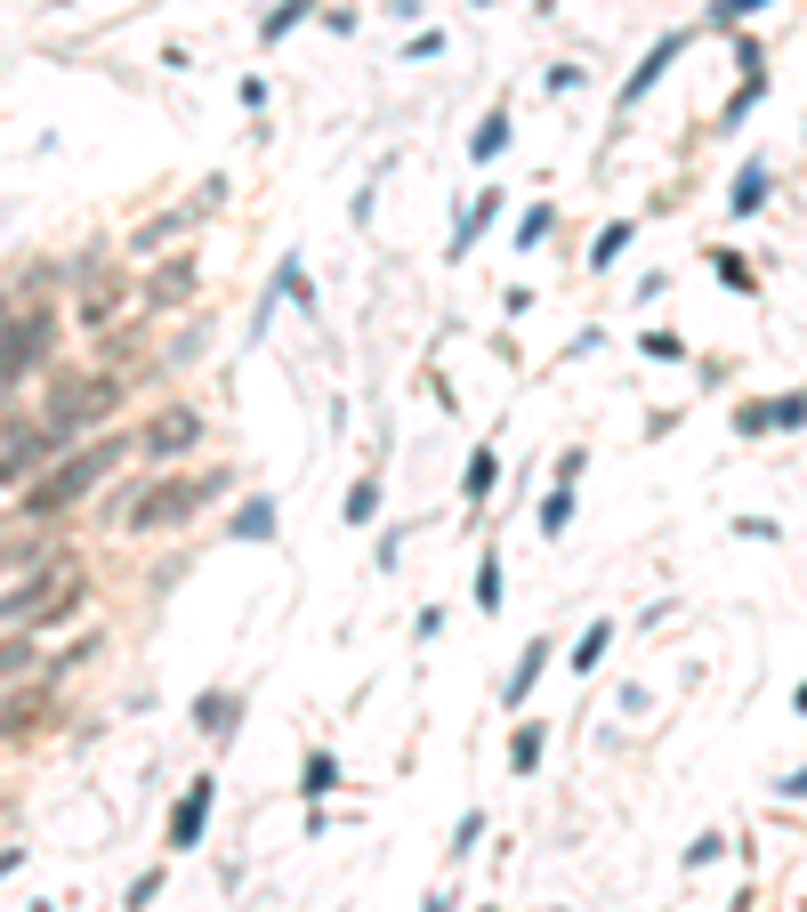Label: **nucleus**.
<instances>
[{"instance_id":"nucleus-9","label":"nucleus","mask_w":807,"mask_h":912,"mask_svg":"<svg viewBox=\"0 0 807 912\" xmlns=\"http://www.w3.org/2000/svg\"><path fill=\"white\" fill-rule=\"evenodd\" d=\"M57 702L49 687H9L0 695V743H25V735H40V727H57Z\"/></svg>"},{"instance_id":"nucleus-25","label":"nucleus","mask_w":807,"mask_h":912,"mask_svg":"<svg viewBox=\"0 0 807 912\" xmlns=\"http://www.w3.org/2000/svg\"><path fill=\"white\" fill-rule=\"evenodd\" d=\"M81 606H90V582H81V573H73V582H66V597H57V606H49V614L33 621V630H66V621H73Z\"/></svg>"},{"instance_id":"nucleus-14","label":"nucleus","mask_w":807,"mask_h":912,"mask_svg":"<svg viewBox=\"0 0 807 912\" xmlns=\"http://www.w3.org/2000/svg\"><path fill=\"white\" fill-rule=\"evenodd\" d=\"M492 218H501V186H485V194L461 211V226H452V259H468V251H477V235H485Z\"/></svg>"},{"instance_id":"nucleus-19","label":"nucleus","mask_w":807,"mask_h":912,"mask_svg":"<svg viewBox=\"0 0 807 912\" xmlns=\"http://www.w3.org/2000/svg\"><path fill=\"white\" fill-rule=\"evenodd\" d=\"M226 533H235V542H275V533H283V525H275V501H266V493H259V501H242Z\"/></svg>"},{"instance_id":"nucleus-27","label":"nucleus","mask_w":807,"mask_h":912,"mask_svg":"<svg viewBox=\"0 0 807 912\" xmlns=\"http://www.w3.org/2000/svg\"><path fill=\"white\" fill-rule=\"evenodd\" d=\"M186 292H194V259H178V267H162V275H154V307H170Z\"/></svg>"},{"instance_id":"nucleus-21","label":"nucleus","mask_w":807,"mask_h":912,"mask_svg":"<svg viewBox=\"0 0 807 912\" xmlns=\"http://www.w3.org/2000/svg\"><path fill=\"white\" fill-rule=\"evenodd\" d=\"M299 792H307V800H323V792H340V759H331V751H323V743H316V751H307V759H299Z\"/></svg>"},{"instance_id":"nucleus-39","label":"nucleus","mask_w":807,"mask_h":912,"mask_svg":"<svg viewBox=\"0 0 807 912\" xmlns=\"http://www.w3.org/2000/svg\"><path fill=\"white\" fill-rule=\"evenodd\" d=\"M420 912H452V888H437V897H428Z\"/></svg>"},{"instance_id":"nucleus-43","label":"nucleus","mask_w":807,"mask_h":912,"mask_svg":"<svg viewBox=\"0 0 807 912\" xmlns=\"http://www.w3.org/2000/svg\"><path fill=\"white\" fill-rule=\"evenodd\" d=\"M477 9H492V0H477Z\"/></svg>"},{"instance_id":"nucleus-2","label":"nucleus","mask_w":807,"mask_h":912,"mask_svg":"<svg viewBox=\"0 0 807 912\" xmlns=\"http://www.w3.org/2000/svg\"><path fill=\"white\" fill-rule=\"evenodd\" d=\"M218 493H226L218 469H202V476H146V485H130V493L106 501V525L114 533H170V525H186V517H202Z\"/></svg>"},{"instance_id":"nucleus-7","label":"nucleus","mask_w":807,"mask_h":912,"mask_svg":"<svg viewBox=\"0 0 807 912\" xmlns=\"http://www.w3.org/2000/svg\"><path fill=\"white\" fill-rule=\"evenodd\" d=\"M211 807H218V775H194V783L178 792L170 824H162V848H170V856H194L202 832H211Z\"/></svg>"},{"instance_id":"nucleus-32","label":"nucleus","mask_w":807,"mask_h":912,"mask_svg":"<svg viewBox=\"0 0 807 912\" xmlns=\"http://www.w3.org/2000/svg\"><path fill=\"white\" fill-rule=\"evenodd\" d=\"M711 267H719V283H727V292H751V267H743V251H711Z\"/></svg>"},{"instance_id":"nucleus-29","label":"nucleus","mask_w":807,"mask_h":912,"mask_svg":"<svg viewBox=\"0 0 807 912\" xmlns=\"http://www.w3.org/2000/svg\"><path fill=\"white\" fill-rule=\"evenodd\" d=\"M566 525H573V485H549V501H542V533L557 542Z\"/></svg>"},{"instance_id":"nucleus-22","label":"nucleus","mask_w":807,"mask_h":912,"mask_svg":"<svg viewBox=\"0 0 807 912\" xmlns=\"http://www.w3.org/2000/svg\"><path fill=\"white\" fill-rule=\"evenodd\" d=\"M468 154H477V162H501V154H509V106H492V114L477 121V138H468Z\"/></svg>"},{"instance_id":"nucleus-42","label":"nucleus","mask_w":807,"mask_h":912,"mask_svg":"<svg viewBox=\"0 0 807 912\" xmlns=\"http://www.w3.org/2000/svg\"><path fill=\"white\" fill-rule=\"evenodd\" d=\"M792 711H807V678H799V695H792Z\"/></svg>"},{"instance_id":"nucleus-41","label":"nucleus","mask_w":807,"mask_h":912,"mask_svg":"<svg viewBox=\"0 0 807 912\" xmlns=\"http://www.w3.org/2000/svg\"><path fill=\"white\" fill-rule=\"evenodd\" d=\"M9 323H16V307H9V299H0V331H9Z\"/></svg>"},{"instance_id":"nucleus-26","label":"nucleus","mask_w":807,"mask_h":912,"mask_svg":"<svg viewBox=\"0 0 807 912\" xmlns=\"http://www.w3.org/2000/svg\"><path fill=\"white\" fill-rule=\"evenodd\" d=\"M477 614H501V549L477 557Z\"/></svg>"},{"instance_id":"nucleus-5","label":"nucleus","mask_w":807,"mask_h":912,"mask_svg":"<svg viewBox=\"0 0 807 912\" xmlns=\"http://www.w3.org/2000/svg\"><path fill=\"white\" fill-rule=\"evenodd\" d=\"M57 307H25V316H16L9 331H0V388H16L25 380V371H40L49 364V347H57Z\"/></svg>"},{"instance_id":"nucleus-34","label":"nucleus","mask_w":807,"mask_h":912,"mask_svg":"<svg viewBox=\"0 0 807 912\" xmlns=\"http://www.w3.org/2000/svg\"><path fill=\"white\" fill-rule=\"evenodd\" d=\"M477 840H485V816H477V807H468V816L452 824V856H468V848H477Z\"/></svg>"},{"instance_id":"nucleus-16","label":"nucleus","mask_w":807,"mask_h":912,"mask_svg":"<svg viewBox=\"0 0 807 912\" xmlns=\"http://www.w3.org/2000/svg\"><path fill=\"white\" fill-rule=\"evenodd\" d=\"M606 647H614V621H606V614H597V621H590V630H582V638H573V647H566V662H573V678H590V671H597V662H606Z\"/></svg>"},{"instance_id":"nucleus-1","label":"nucleus","mask_w":807,"mask_h":912,"mask_svg":"<svg viewBox=\"0 0 807 912\" xmlns=\"http://www.w3.org/2000/svg\"><path fill=\"white\" fill-rule=\"evenodd\" d=\"M130 452H138V428H130V437H90L81 452L49 461L25 493H16V517H25V525H57V517H66L73 501H90V493L106 485V476H114L121 461H130Z\"/></svg>"},{"instance_id":"nucleus-13","label":"nucleus","mask_w":807,"mask_h":912,"mask_svg":"<svg viewBox=\"0 0 807 912\" xmlns=\"http://www.w3.org/2000/svg\"><path fill=\"white\" fill-rule=\"evenodd\" d=\"M549 654H557V638H533V647H525V654H517V671L501 678V702H509V711H517V702H525V695H533V678H542V671H549Z\"/></svg>"},{"instance_id":"nucleus-23","label":"nucleus","mask_w":807,"mask_h":912,"mask_svg":"<svg viewBox=\"0 0 807 912\" xmlns=\"http://www.w3.org/2000/svg\"><path fill=\"white\" fill-rule=\"evenodd\" d=\"M630 251V218H614V226H597V242H590V275H606L614 259Z\"/></svg>"},{"instance_id":"nucleus-17","label":"nucleus","mask_w":807,"mask_h":912,"mask_svg":"<svg viewBox=\"0 0 807 912\" xmlns=\"http://www.w3.org/2000/svg\"><path fill=\"white\" fill-rule=\"evenodd\" d=\"M759 202H768V162L751 154V162H743V170H735V194H727V211H735V218H751Z\"/></svg>"},{"instance_id":"nucleus-12","label":"nucleus","mask_w":807,"mask_h":912,"mask_svg":"<svg viewBox=\"0 0 807 912\" xmlns=\"http://www.w3.org/2000/svg\"><path fill=\"white\" fill-rule=\"evenodd\" d=\"M33 671H40V647H33V630H0V695H9V687H25Z\"/></svg>"},{"instance_id":"nucleus-10","label":"nucleus","mask_w":807,"mask_h":912,"mask_svg":"<svg viewBox=\"0 0 807 912\" xmlns=\"http://www.w3.org/2000/svg\"><path fill=\"white\" fill-rule=\"evenodd\" d=\"M678 49H687V33H662V40H654V49H646V66H638V73L622 81V114H630V106H638V97H646V90H654V81H662V73H670V57H678Z\"/></svg>"},{"instance_id":"nucleus-3","label":"nucleus","mask_w":807,"mask_h":912,"mask_svg":"<svg viewBox=\"0 0 807 912\" xmlns=\"http://www.w3.org/2000/svg\"><path fill=\"white\" fill-rule=\"evenodd\" d=\"M66 428L49 421H0V493H25L49 461H66Z\"/></svg>"},{"instance_id":"nucleus-30","label":"nucleus","mask_w":807,"mask_h":912,"mask_svg":"<svg viewBox=\"0 0 807 912\" xmlns=\"http://www.w3.org/2000/svg\"><path fill=\"white\" fill-rule=\"evenodd\" d=\"M307 9H316V0H283V9H266V16H259V40H283Z\"/></svg>"},{"instance_id":"nucleus-8","label":"nucleus","mask_w":807,"mask_h":912,"mask_svg":"<svg viewBox=\"0 0 807 912\" xmlns=\"http://www.w3.org/2000/svg\"><path fill=\"white\" fill-rule=\"evenodd\" d=\"M194 445H202V412L194 404H162V412L138 421V452H146V461H178V452H194Z\"/></svg>"},{"instance_id":"nucleus-37","label":"nucleus","mask_w":807,"mask_h":912,"mask_svg":"<svg viewBox=\"0 0 807 912\" xmlns=\"http://www.w3.org/2000/svg\"><path fill=\"white\" fill-rule=\"evenodd\" d=\"M719 856H727V840H719V832H702V840L687 848V864H719Z\"/></svg>"},{"instance_id":"nucleus-4","label":"nucleus","mask_w":807,"mask_h":912,"mask_svg":"<svg viewBox=\"0 0 807 912\" xmlns=\"http://www.w3.org/2000/svg\"><path fill=\"white\" fill-rule=\"evenodd\" d=\"M114 412H121V371H73V380L49 388V428H66V437L114 421Z\"/></svg>"},{"instance_id":"nucleus-6","label":"nucleus","mask_w":807,"mask_h":912,"mask_svg":"<svg viewBox=\"0 0 807 912\" xmlns=\"http://www.w3.org/2000/svg\"><path fill=\"white\" fill-rule=\"evenodd\" d=\"M66 582H73L66 557H49V566H33L25 582H9V590H0V630H33V621L66 597Z\"/></svg>"},{"instance_id":"nucleus-24","label":"nucleus","mask_w":807,"mask_h":912,"mask_svg":"<svg viewBox=\"0 0 807 912\" xmlns=\"http://www.w3.org/2000/svg\"><path fill=\"white\" fill-rule=\"evenodd\" d=\"M340 509H347V525H371V517H380V476H356Z\"/></svg>"},{"instance_id":"nucleus-18","label":"nucleus","mask_w":807,"mask_h":912,"mask_svg":"<svg viewBox=\"0 0 807 912\" xmlns=\"http://www.w3.org/2000/svg\"><path fill=\"white\" fill-rule=\"evenodd\" d=\"M492 476H501V445H477V452H468V476H461V501L468 509L492 493Z\"/></svg>"},{"instance_id":"nucleus-38","label":"nucleus","mask_w":807,"mask_h":912,"mask_svg":"<svg viewBox=\"0 0 807 912\" xmlns=\"http://www.w3.org/2000/svg\"><path fill=\"white\" fill-rule=\"evenodd\" d=\"M16 864H25V848H0V880H9V873H16Z\"/></svg>"},{"instance_id":"nucleus-35","label":"nucleus","mask_w":807,"mask_h":912,"mask_svg":"<svg viewBox=\"0 0 807 912\" xmlns=\"http://www.w3.org/2000/svg\"><path fill=\"white\" fill-rule=\"evenodd\" d=\"M154 897H162V873H138V880H130V897H121V904H130V912H146Z\"/></svg>"},{"instance_id":"nucleus-11","label":"nucleus","mask_w":807,"mask_h":912,"mask_svg":"<svg viewBox=\"0 0 807 912\" xmlns=\"http://www.w3.org/2000/svg\"><path fill=\"white\" fill-rule=\"evenodd\" d=\"M194 727L211 735V743H226V735L242 727V695H235V687H211V695L194 702Z\"/></svg>"},{"instance_id":"nucleus-20","label":"nucleus","mask_w":807,"mask_h":912,"mask_svg":"<svg viewBox=\"0 0 807 912\" xmlns=\"http://www.w3.org/2000/svg\"><path fill=\"white\" fill-rule=\"evenodd\" d=\"M542 751H549V727H542V719H525V727L509 735V775H533Z\"/></svg>"},{"instance_id":"nucleus-31","label":"nucleus","mask_w":807,"mask_h":912,"mask_svg":"<svg viewBox=\"0 0 807 912\" xmlns=\"http://www.w3.org/2000/svg\"><path fill=\"white\" fill-rule=\"evenodd\" d=\"M549 226H557V211H549V202H533V211L517 218V251H533V242H542Z\"/></svg>"},{"instance_id":"nucleus-40","label":"nucleus","mask_w":807,"mask_h":912,"mask_svg":"<svg viewBox=\"0 0 807 912\" xmlns=\"http://www.w3.org/2000/svg\"><path fill=\"white\" fill-rule=\"evenodd\" d=\"M783 792H792V800H807V767H799V775H792V783H783Z\"/></svg>"},{"instance_id":"nucleus-15","label":"nucleus","mask_w":807,"mask_h":912,"mask_svg":"<svg viewBox=\"0 0 807 912\" xmlns=\"http://www.w3.org/2000/svg\"><path fill=\"white\" fill-rule=\"evenodd\" d=\"M121 299H130V275H97L90 292H81V323H90V331H97V323H114V307H121Z\"/></svg>"},{"instance_id":"nucleus-28","label":"nucleus","mask_w":807,"mask_h":912,"mask_svg":"<svg viewBox=\"0 0 807 912\" xmlns=\"http://www.w3.org/2000/svg\"><path fill=\"white\" fill-rule=\"evenodd\" d=\"M178 226H194V211H162V218L146 226V235H130V251H162V242H170Z\"/></svg>"},{"instance_id":"nucleus-33","label":"nucleus","mask_w":807,"mask_h":912,"mask_svg":"<svg viewBox=\"0 0 807 912\" xmlns=\"http://www.w3.org/2000/svg\"><path fill=\"white\" fill-rule=\"evenodd\" d=\"M759 9H768V0H719V9H711V33H727V25H743V16H759Z\"/></svg>"},{"instance_id":"nucleus-36","label":"nucleus","mask_w":807,"mask_h":912,"mask_svg":"<svg viewBox=\"0 0 807 912\" xmlns=\"http://www.w3.org/2000/svg\"><path fill=\"white\" fill-rule=\"evenodd\" d=\"M768 421H775V428H799V421H807V396H783V404H768Z\"/></svg>"}]
</instances>
